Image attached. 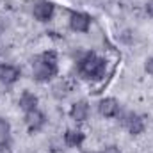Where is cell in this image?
Wrapping results in <instances>:
<instances>
[{"instance_id": "12", "label": "cell", "mask_w": 153, "mask_h": 153, "mask_svg": "<svg viewBox=\"0 0 153 153\" xmlns=\"http://www.w3.org/2000/svg\"><path fill=\"white\" fill-rule=\"evenodd\" d=\"M11 135V125L7 119L0 117V143H5Z\"/></svg>"}, {"instance_id": "15", "label": "cell", "mask_w": 153, "mask_h": 153, "mask_svg": "<svg viewBox=\"0 0 153 153\" xmlns=\"http://www.w3.org/2000/svg\"><path fill=\"white\" fill-rule=\"evenodd\" d=\"M144 9H146V14H148V16H152V18H153V0H148V2H146Z\"/></svg>"}, {"instance_id": "4", "label": "cell", "mask_w": 153, "mask_h": 153, "mask_svg": "<svg viewBox=\"0 0 153 153\" xmlns=\"http://www.w3.org/2000/svg\"><path fill=\"white\" fill-rule=\"evenodd\" d=\"M53 11H55V5L48 0H39L38 4L34 5V18L39 22H48L52 16H53Z\"/></svg>"}, {"instance_id": "7", "label": "cell", "mask_w": 153, "mask_h": 153, "mask_svg": "<svg viewBox=\"0 0 153 153\" xmlns=\"http://www.w3.org/2000/svg\"><path fill=\"white\" fill-rule=\"evenodd\" d=\"M98 111L103 117H116L119 112V102L116 98H103L98 103Z\"/></svg>"}, {"instance_id": "14", "label": "cell", "mask_w": 153, "mask_h": 153, "mask_svg": "<svg viewBox=\"0 0 153 153\" xmlns=\"http://www.w3.org/2000/svg\"><path fill=\"white\" fill-rule=\"evenodd\" d=\"M98 153H121V150L117 146H107V148H103L102 152H98Z\"/></svg>"}, {"instance_id": "10", "label": "cell", "mask_w": 153, "mask_h": 153, "mask_svg": "<svg viewBox=\"0 0 153 153\" xmlns=\"http://www.w3.org/2000/svg\"><path fill=\"white\" fill-rule=\"evenodd\" d=\"M84 141H85V134L82 130H66L64 134V143L71 148H80Z\"/></svg>"}, {"instance_id": "6", "label": "cell", "mask_w": 153, "mask_h": 153, "mask_svg": "<svg viewBox=\"0 0 153 153\" xmlns=\"http://www.w3.org/2000/svg\"><path fill=\"white\" fill-rule=\"evenodd\" d=\"M45 114L38 111V109H34V111H30V112H25V123H27V126H29V130L30 132H38L41 130L43 126H45Z\"/></svg>"}, {"instance_id": "16", "label": "cell", "mask_w": 153, "mask_h": 153, "mask_svg": "<svg viewBox=\"0 0 153 153\" xmlns=\"http://www.w3.org/2000/svg\"><path fill=\"white\" fill-rule=\"evenodd\" d=\"M0 153H13V150L9 148L7 143H0Z\"/></svg>"}, {"instance_id": "5", "label": "cell", "mask_w": 153, "mask_h": 153, "mask_svg": "<svg viewBox=\"0 0 153 153\" xmlns=\"http://www.w3.org/2000/svg\"><path fill=\"white\" fill-rule=\"evenodd\" d=\"M70 117H71L73 121H76V123L85 121V119L89 117V105H87V102H85V100L75 102V103L71 105V109H70Z\"/></svg>"}, {"instance_id": "3", "label": "cell", "mask_w": 153, "mask_h": 153, "mask_svg": "<svg viewBox=\"0 0 153 153\" xmlns=\"http://www.w3.org/2000/svg\"><path fill=\"white\" fill-rule=\"evenodd\" d=\"M70 27L75 32H87L89 27H91V16L85 14V13H71Z\"/></svg>"}, {"instance_id": "9", "label": "cell", "mask_w": 153, "mask_h": 153, "mask_svg": "<svg viewBox=\"0 0 153 153\" xmlns=\"http://www.w3.org/2000/svg\"><path fill=\"white\" fill-rule=\"evenodd\" d=\"M20 78V70L16 66H11V64H0V82L9 85V84H14L16 80Z\"/></svg>"}, {"instance_id": "1", "label": "cell", "mask_w": 153, "mask_h": 153, "mask_svg": "<svg viewBox=\"0 0 153 153\" xmlns=\"http://www.w3.org/2000/svg\"><path fill=\"white\" fill-rule=\"evenodd\" d=\"M57 73V55L53 52H45L32 62V75L38 82L50 80Z\"/></svg>"}, {"instance_id": "2", "label": "cell", "mask_w": 153, "mask_h": 153, "mask_svg": "<svg viewBox=\"0 0 153 153\" xmlns=\"http://www.w3.org/2000/svg\"><path fill=\"white\" fill-rule=\"evenodd\" d=\"M78 70H80V73L85 78L96 80V78H102V76L105 75V61L102 57H98L96 53H87L80 61Z\"/></svg>"}, {"instance_id": "8", "label": "cell", "mask_w": 153, "mask_h": 153, "mask_svg": "<svg viewBox=\"0 0 153 153\" xmlns=\"http://www.w3.org/2000/svg\"><path fill=\"white\" fill-rule=\"evenodd\" d=\"M125 126L128 128V132L132 135H141L144 132V128H146L144 119L137 114H128V117L125 119Z\"/></svg>"}, {"instance_id": "11", "label": "cell", "mask_w": 153, "mask_h": 153, "mask_svg": "<svg viewBox=\"0 0 153 153\" xmlns=\"http://www.w3.org/2000/svg\"><path fill=\"white\" fill-rule=\"evenodd\" d=\"M38 103L39 100L34 93H29V91L22 93V96H20V109H23L25 112H30V111L38 109Z\"/></svg>"}, {"instance_id": "13", "label": "cell", "mask_w": 153, "mask_h": 153, "mask_svg": "<svg viewBox=\"0 0 153 153\" xmlns=\"http://www.w3.org/2000/svg\"><path fill=\"white\" fill-rule=\"evenodd\" d=\"M144 70H146L148 75H153V57L146 59V62H144Z\"/></svg>"}]
</instances>
